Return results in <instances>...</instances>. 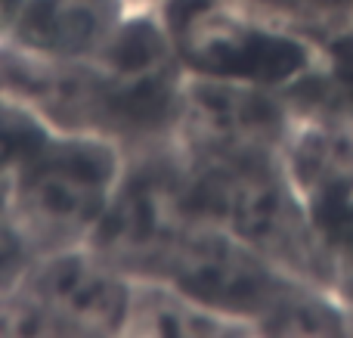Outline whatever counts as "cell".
<instances>
[{
	"instance_id": "1",
	"label": "cell",
	"mask_w": 353,
	"mask_h": 338,
	"mask_svg": "<svg viewBox=\"0 0 353 338\" xmlns=\"http://www.w3.org/2000/svg\"><path fill=\"white\" fill-rule=\"evenodd\" d=\"M155 12L189 78L288 97L329 78L323 41L254 0H161Z\"/></svg>"
},
{
	"instance_id": "2",
	"label": "cell",
	"mask_w": 353,
	"mask_h": 338,
	"mask_svg": "<svg viewBox=\"0 0 353 338\" xmlns=\"http://www.w3.org/2000/svg\"><path fill=\"white\" fill-rule=\"evenodd\" d=\"M128 152L90 130L56 128L3 192L31 255L87 246L121 183Z\"/></svg>"
},
{
	"instance_id": "3",
	"label": "cell",
	"mask_w": 353,
	"mask_h": 338,
	"mask_svg": "<svg viewBox=\"0 0 353 338\" xmlns=\"http://www.w3.org/2000/svg\"><path fill=\"white\" fill-rule=\"evenodd\" d=\"M130 292L134 277L90 242L34 255L0 292V335H124Z\"/></svg>"
},
{
	"instance_id": "4",
	"label": "cell",
	"mask_w": 353,
	"mask_h": 338,
	"mask_svg": "<svg viewBox=\"0 0 353 338\" xmlns=\"http://www.w3.org/2000/svg\"><path fill=\"white\" fill-rule=\"evenodd\" d=\"M130 12V0H25L6 47L53 66H81L109 47Z\"/></svg>"
},
{
	"instance_id": "5",
	"label": "cell",
	"mask_w": 353,
	"mask_h": 338,
	"mask_svg": "<svg viewBox=\"0 0 353 338\" xmlns=\"http://www.w3.org/2000/svg\"><path fill=\"white\" fill-rule=\"evenodd\" d=\"M124 335H251L248 326L217 314L168 279L134 277Z\"/></svg>"
},
{
	"instance_id": "6",
	"label": "cell",
	"mask_w": 353,
	"mask_h": 338,
	"mask_svg": "<svg viewBox=\"0 0 353 338\" xmlns=\"http://www.w3.org/2000/svg\"><path fill=\"white\" fill-rule=\"evenodd\" d=\"M56 128L59 124L50 121L37 106L0 87V202L12 177L28 165V159L47 143Z\"/></svg>"
},
{
	"instance_id": "7",
	"label": "cell",
	"mask_w": 353,
	"mask_h": 338,
	"mask_svg": "<svg viewBox=\"0 0 353 338\" xmlns=\"http://www.w3.org/2000/svg\"><path fill=\"white\" fill-rule=\"evenodd\" d=\"M254 3L270 6V10L282 12L292 22L304 25L319 41L335 25H341L347 16H353V0H254Z\"/></svg>"
},
{
	"instance_id": "8",
	"label": "cell",
	"mask_w": 353,
	"mask_h": 338,
	"mask_svg": "<svg viewBox=\"0 0 353 338\" xmlns=\"http://www.w3.org/2000/svg\"><path fill=\"white\" fill-rule=\"evenodd\" d=\"M323 47L325 59H329L325 87L353 109V16L335 25L329 34H323Z\"/></svg>"
},
{
	"instance_id": "9",
	"label": "cell",
	"mask_w": 353,
	"mask_h": 338,
	"mask_svg": "<svg viewBox=\"0 0 353 338\" xmlns=\"http://www.w3.org/2000/svg\"><path fill=\"white\" fill-rule=\"evenodd\" d=\"M31 258H34V255L25 246L22 233L16 230L6 205L0 202V292L10 289V286L22 277V270L28 267Z\"/></svg>"
},
{
	"instance_id": "10",
	"label": "cell",
	"mask_w": 353,
	"mask_h": 338,
	"mask_svg": "<svg viewBox=\"0 0 353 338\" xmlns=\"http://www.w3.org/2000/svg\"><path fill=\"white\" fill-rule=\"evenodd\" d=\"M25 0H0V47H6L16 31L19 19H22Z\"/></svg>"
},
{
	"instance_id": "11",
	"label": "cell",
	"mask_w": 353,
	"mask_h": 338,
	"mask_svg": "<svg viewBox=\"0 0 353 338\" xmlns=\"http://www.w3.org/2000/svg\"><path fill=\"white\" fill-rule=\"evenodd\" d=\"M159 3H161V0H130V6H134V10H155Z\"/></svg>"
}]
</instances>
